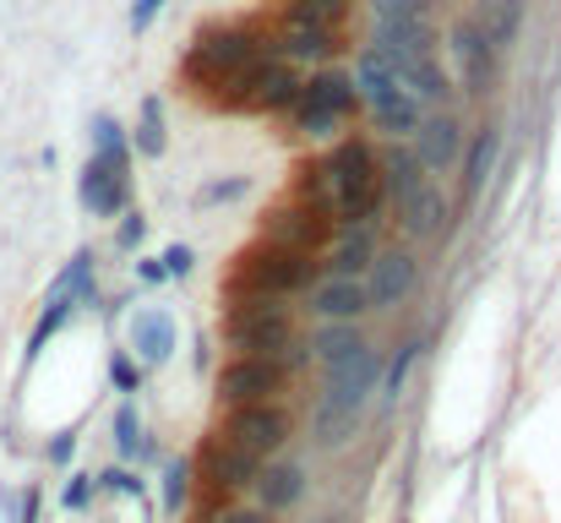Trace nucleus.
<instances>
[{
  "mask_svg": "<svg viewBox=\"0 0 561 523\" xmlns=\"http://www.w3.org/2000/svg\"><path fill=\"white\" fill-rule=\"evenodd\" d=\"M295 126H300V137H311V143H328V137L344 126V115H333V110H322V104H306V99H295Z\"/></svg>",
  "mask_w": 561,
  "mask_h": 523,
  "instance_id": "obj_25",
  "label": "nucleus"
},
{
  "mask_svg": "<svg viewBox=\"0 0 561 523\" xmlns=\"http://www.w3.org/2000/svg\"><path fill=\"white\" fill-rule=\"evenodd\" d=\"M311 349H317V360L333 371V365H344L355 349H366V339H360V328H355V322H322V333L311 339Z\"/></svg>",
  "mask_w": 561,
  "mask_h": 523,
  "instance_id": "obj_24",
  "label": "nucleus"
},
{
  "mask_svg": "<svg viewBox=\"0 0 561 523\" xmlns=\"http://www.w3.org/2000/svg\"><path fill=\"white\" fill-rule=\"evenodd\" d=\"M164 273H170V278L191 273V251H186V246H170V251H164Z\"/></svg>",
  "mask_w": 561,
  "mask_h": 523,
  "instance_id": "obj_34",
  "label": "nucleus"
},
{
  "mask_svg": "<svg viewBox=\"0 0 561 523\" xmlns=\"http://www.w3.org/2000/svg\"><path fill=\"white\" fill-rule=\"evenodd\" d=\"M240 191H245V180H218V185L202 191V202H229V196H240Z\"/></svg>",
  "mask_w": 561,
  "mask_h": 523,
  "instance_id": "obj_35",
  "label": "nucleus"
},
{
  "mask_svg": "<svg viewBox=\"0 0 561 523\" xmlns=\"http://www.w3.org/2000/svg\"><path fill=\"white\" fill-rule=\"evenodd\" d=\"M170 0H131V33H148V22L164 11Z\"/></svg>",
  "mask_w": 561,
  "mask_h": 523,
  "instance_id": "obj_33",
  "label": "nucleus"
},
{
  "mask_svg": "<svg viewBox=\"0 0 561 523\" xmlns=\"http://www.w3.org/2000/svg\"><path fill=\"white\" fill-rule=\"evenodd\" d=\"M453 55H458V66H463V88H469V93H491L496 44L480 33V22H458V27H453Z\"/></svg>",
  "mask_w": 561,
  "mask_h": 523,
  "instance_id": "obj_12",
  "label": "nucleus"
},
{
  "mask_svg": "<svg viewBox=\"0 0 561 523\" xmlns=\"http://www.w3.org/2000/svg\"><path fill=\"white\" fill-rule=\"evenodd\" d=\"M88 502V475H77L71 486H66V508H82Z\"/></svg>",
  "mask_w": 561,
  "mask_h": 523,
  "instance_id": "obj_37",
  "label": "nucleus"
},
{
  "mask_svg": "<svg viewBox=\"0 0 561 523\" xmlns=\"http://www.w3.org/2000/svg\"><path fill=\"white\" fill-rule=\"evenodd\" d=\"M458 148H463V132H458L453 115H420V126H414V159H420V170H431V174L453 170Z\"/></svg>",
  "mask_w": 561,
  "mask_h": 523,
  "instance_id": "obj_13",
  "label": "nucleus"
},
{
  "mask_svg": "<svg viewBox=\"0 0 561 523\" xmlns=\"http://www.w3.org/2000/svg\"><path fill=\"white\" fill-rule=\"evenodd\" d=\"M376 376H381V354L371 344L355 349L344 365L328 371V393H322V409H317V442L322 447L350 442V431H355V420H360V409L371 398Z\"/></svg>",
  "mask_w": 561,
  "mask_h": 523,
  "instance_id": "obj_1",
  "label": "nucleus"
},
{
  "mask_svg": "<svg viewBox=\"0 0 561 523\" xmlns=\"http://www.w3.org/2000/svg\"><path fill=\"white\" fill-rule=\"evenodd\" d=\"M376 11V27L387 22H425V0H371Z\"/></svg>",
  "mask_w": 561,
  "mask_h": 523,
  "instance_id": "obj_28",
  "label": "nucleus"
},
{
  "mask_svg": "<svg viewBox=\"0 0 561 523\" xmlns=\"http://www.w3.org/2000/svg\"><path fill=\"white\" fill-rule=\"evenodd\" d=\"M82 207L93 218H115L126 207V148L88 159V170H82Z\"/></svg>",
  "mask_w": 561,
  "mask_h": 523,
  "instance_id": "obj_9",
  "label": "nucleus"
},
{
  "mask_svg": "<svg viewBox=\"0 0 561 523\" xmlns=\"http://www.w3.org/2000/svg\"><path fill=\"white\" fill-rule=\"evenodd\" d=\"M273 49L284 55V60H295V66H317V60H328L339 44H333V22H317V16H306V11H284L278 16V33H273Z\"/></svg>",
  "mask_w": 561,
  "mask_h": 523,
  "instance_id": "obj_8",
  "label": "nucleus"
},
{
  "mask_svg": "<svg viewBox=\"0 0 561 523\" xmlns=\"http://www.w3.org/2000/svg\"><path fill=\"white\" fill-rule=\"evenodd\" d=\"M49 458H55V464H66V458H71V436H60V442L49 447Z\"/></svg>",
  "mask_w": 561,
  "mask_h": 523,
  "instance_id": "obj_39",
  "label": "nucleus"
},
{
  "mask_svg": "<svg viewBox=\"0 0 561 523\" xmlns=\"http://www.w3.org/2000/svg\"><path fill=\"white\" fill-rule=\"evenodd\" d=\"M289 5H295V11H306V16H317V22H339L350 0H289Z\"/></svg>",
  "mask_w": 561,
  "mask_h": 523,
  "instance_id": "obj_31",
  "label": "nucleus"
},
{
  "mask_svg": "<svg viewBox=\"0 0 561 523\" xmlns=\"http://www.w3.org/2000/svg\"><path fill=\"white\" fill-rule=\"evenodd\" d=\"M414 278H420V262H414V251H376L371 268H366V300H371L376 311H387V306H398L409 289H414Z\"/></svg>",
  "mask_w": 561,
  "mask_h": 523,
  "instance_id": "obj_10",
  "label": "nucleus"
},
{
  "mask_svg": "<svg viewBox=\"0 0 561 523\" xmlns=\"http://www.w3.org/2000/svg\"><path fill=\"white\" fill-rule=\"evenodd\" d=\"M224 339L234 354H262V360H284L295 349V322L273 295H245L229 306L224 317Z\"/></svg>",
  "mask_w": 561,
  "mask_h": 523,
  "instance_id": "obj_3",
  "label": "nucleus"
},
{
  "mask_svg": "<svg viewBox=\"0 0 561 523\" xmlns=\"http://www.w3.org/2000/svg\"><path fill=\"white\" fill-rule=\"evenodd\" d=\"M137 154H148V159H159V154H164V110H159V99H148V104H142Z\"/></svg>",
  "mask_w": 561,
  "mask_h": 523,
  "instance_id": "obj_26",
  "label": "nucleus"
},
{
  "mask_svg": "<svg viewBox=\"0 0 561 523\" xmlns=\"http://www.w3.org/2000/svg\"><path fill=\"white\" fill-rule=\"evenodd\" d=\"M256 464H262V458L240 453L234 442H213V453H207V480H213L218 491H240V486H251Z\"/></svg>",
  "mask_w": 561,
  "mask_h": 523,
  "instance_id": "obj_19",
  "label": "nucleus"
},
{
  "mask_svg": "<svg viewBox=\"0 0 561 523\" xmlns=\"http://www.w3.org/2000/svg\"><path fill=\"white\" fill-rule=\"evenodd\" d=\"M224 442H234L251 458H267L289 442V409L278 403H234L224 420Z\"/></svg>",
  "mask_w": 561,
  "mask_h": 523,
  "instance_id": "obj_6",
  "label": "nucleus"
},
{
  "mask_svg": "<svg viewBox=\"0 0 561 523\" xmlns=\"http://www.w3.org/2000/svg\"><path fill=\"white\" fill-rule=\"evenodd\" d=\"M115 447L121 453H148V442H142V425H137V409L131 403H121V414H115Z\"/></svg>",
  "mask_w": 561,
  "mask_h": 523,
  "instance_id": "obj_27",
  "label": "nucleus"
},
{
  "mask_svg": "<svg viewBox=\"0 0 561 523\" xmlns=\"http://www.w3.org/2000/svg\"><path fill=\"white\" fill-rule=\"evenodd\" d=\"M218 523H273V513H262V508H229Z\"/></svg>",
  "mask_w": 561,
  "mask_h": 523,
  "instance_id": "obj_36",
  "label": "nucleus"
},
{
  "mask_svg": "<svg viewBox=\"0 0 561 523\" xmlns=\"http://www.w3.org/2000/svg\"><path fill=\"white\" fill-rule=\"evenodd\" d=\"M376 170H381V191H392V196H409V191L425 180V174H420V159H414V148H381Z\"/></svg>",
  "mask_w": 561,
  "mask_h": 523,
  "instance_id": "obj_23",
  "label": "nucleus"
},
{
  "mask_svg": "<svg viewBox=\"0 0 561 523\" xmlns=\"http://www.w3.org/2000/svg\"><path fill=\"white\" fill-rule=\"evenodd\" d=\"M110 382H115L121 393H137V382H142L137 360H131V354H115V360H110Z\"/></svg>",
  "mask_w": 561,
  "mask_h": 523,
  "instance_id": "obj_30",
  "label": "nucleus"
},
{
  "mask_svg": "<svg viewBox=\"0 0 561 523\" xmlns=\"http://www.w3.org/2000/svg\"><path fill=\"white\" fill-rule=\"evenodd\" d=\"M273 55V38L256 33V27H207L186 55V77L202 82H218V77H234V71H251L256 60Z\"/></svg>",
  "mask_w": 561,
  "mask_h": 523,
  "instance_id": "obj_4",
  "label": "nucleus"
},
{
  "mask_svg": "<svg viewBox=\"0 0 561 523\" xmlns=\"http://www.w3.org/2000/svg\"><path fill=\"white\" fill-rule=\"evenodd\" d=\"M131 349H137L148 365H164L170 349H175V317H170V311H142L137 328H131Z\"/></svg>",
  "mask_w": 561,
  "mask_h": 523,
  "instance_id": "obj_20",
  "label": "nucleus"
},
{
  "mask_svg": "<svg viewBox=\"0 0 561 523\" xmlns=\"http://www.w3.org/2000/svg\"><path fill=\"white\" fill-rule=\"evenodd\" d=\"M496 154H502V137H496V126H480V132H474V143H469V159H463V191H469V196H480V191H485Z\"/></svg>",
  "mask_w": 561,
  "mask_h": 523,
  "instance_id": "obj_22",
  "label": "nucleus"
},
{
  "mask_svg": "<svg viewBox=\"0 0 561 523\" xmlns=\"http://www.w3.org/2000/svg\"><path fill=\"white\" fill-rule=\"evenodd\" d=\"M186 480H191V464H170V475H164V513H181V502H186Z\"/></svg>",
  "mask_w": 561,
  "mask_h": 523,
  "instance_id": "obj_29",
  "label": "nucleus"
},
{
  "mask_svg": "<svg viewBox=\"0 0 561 523\" xmlns=\"http://www.w3.org/2000/svg\"><path fill=\"white\" fill-rule=\"evenodd\" d=\"M414 354H420V344H403V354H398V365H392V376H387V398H398V393H403V376H409Z\"/></svg>",
  "mask_w": 561,
  "mask_h": 523,
  "instance_id": "obj_32",
  "label": "nucleus"
},
{
  "mask_svg": "<svg viewBox=\"0 0 561 523\" xmlns=\"http://www.w3.org/2000/svg\"><path fill=\"white\" fill-rule=\"evenodd\" d=\"M398 218H403V235L436 240V235L447 229V196H442L431 180H420L409 196H398Z\"/></svg>",
  "mask_w": 561,
  "mask_h": 523,
  "instance_id": "obj_14",
  "label": "nucleus"
},
{
  "mask_svg": "<svg viewBox=\"0 0 561 523\" xmlns=\"http://www.w3.org/2000/svg\"><path fill=\"white\" fill-rule=\"evenodd\" d=\"M300 66L295 60H256L245 77H240V110H256V115H278L300 99Z\"/></svg>",
  "mask_w": 561,
  "mask_h": 523,
  "instance_id": "obj_7",
  "label": "nucleus"
},
{
  "mask_svg": "<svg viewBox=\"0 0 561 523\" xmlns=\"http://www.w3.org/2000/svg\"><path fill=\"white\" fill-rule=\"evenodd\" d=\"M289 387V365L284 360H262V354H234L218 376V398L234 403H273Z\"/></svg>",
  "mask_w": 561,
  "mask_h": 523,
  "instance_id": "obj_5",
  "label": "nucleus"
},
{
  "mask_svg": "<svg viewBox=\"0 0 561 523\" xmlns=\"http://www.w3.org/2000/svg\"><path fill=\"white\" fill-rule=\"evenodd\" d=\"M366 115H371L376 132H387V137H414V126H420V99L409 93V88H381L366 99Z\"/></svg>",
  "mask_w": 561,
  "mask_h": 523,
  "instance_id": "obj_16",
  "label": "nucleus"
},
{
  "mask_svg": "<svg viewBox=\"0 0 561 523\" xmlns=\"http://www.w3.org/2000/svg\"><path fill=\"white\" fill-rule=\"evenodd\" d=\"M300 99L306 104H322V110H333V115H350L355 110V77H339V71H317L311 82H300Z\"/></svg>",
  "mask_w": 561,
  "mask_h": 523,
  "instance_id": "obj_21",
  "label": "nucleus"
},
{
  "mask_svg": "<svg viewBox=\"0 0 561 523\" xmlns=\"http://www.w3.org/2000/svg\"><path fill=\"white\" fill-rule=\"evenodd\" d=\"M376 257V235L366 224H344V235L328 246V273L333 278H360Z\"/></svg>",
  "mask_w": 561,
  "mask_h": 523,
  "instance_id": "obj_18",
  "label": "nucleus"
},
{
  "mask_svg": "<svg viewBox=\"0 0 561 523\" xmlns=\"http://www.w3.org/2000/svg\"><path fill=\"white\" fill-rule=\"evenodd\" d=\"M121 240H126V246H137V240H142V218H126V229H121Z\"/></svg>",
  "mask_w": 561,
  "mask_h": 523,
  "instance_id": "obj_38",
  "label": "nucleus"
},
{
  "mask_svg": "<svg viewBox=\"0 0 561 523\" xmlns=\"http://www.w3.org/2000/svg\"><path fill=\"white\" fill-rule=\"evenodd\" d=\"M311 311L322 322H355L371 311V300H366L360 278H322V284H311Z\"/></svg>",
  "mask_w": 561,
  "mask_h": 523,
  "instance_id": "obj_15",
  "label": "nucleus"
},
{
  "mask_svg": "<svg viewBox=\"0 0 561 523\" xmlns=\"http://www.w3.org/2000/svg\"><path fill=\"white\" fill-rule=\"evenodd\" d=\"M328 235V213L322 207H306V202H284L267 213V240L278 246H295V251H317Z\"/></svg>",
  "mask_w": 561,
  "mask_h": 523,
  "instance_id": "obj_11",
  "label": "nucleus"
},
{
  "mask_svg": "<svg viewBox=\"0 0 561 523\" xmlns=\"http://www.w3.org/2000/svg\"><path fill=\"white\" fill-rule=\"evenodd\" d=\"M317 284V257L311 251H295V246H278V240H262L251 251L234 257V273H229V289H245V295H273V300H289L300 289Z\"/></svg>",
  "mask_w": 561,
  "mask_h": 523,
  "instance_id": "obj_2",
  "label": "nucleus"
},
{
  "mask_svg": "<svg viewBox=\"0 0 561 523\" xmlns=\"http://www.w3.org/2000/svg\"><path fill=\"white\" fill-rule=\"evenodd\" d=\"M251 491H256V502H262V513H284V508H295L300 497H306V475L295 469V464H256V475H251Z\"/></svg>",
  "mask_w": 561,
  "mask_h": 523,
  "instance_id": "obj_17",
  "label": "nucleus"
}]
</instances>
